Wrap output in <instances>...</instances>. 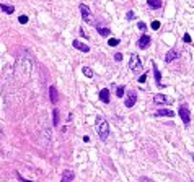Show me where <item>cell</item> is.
<instances>
[{
    "label": "cell",
    "mask_w": 194,
    "mask_h": 182,
    "mask_svg": "<svg viewBox=\"0 0 194 182\" xmlns=\"http://www.w3.org/2000/svg\"><path fill=\"white\" fill-rule=\"evenodd\" d=\"M96 31H98L101 36H109V34H111V29L109 28H99V26H96Z\"/></svg>",
    "instance_id": "17"
},
{
    "label": "cell",
    "mask_w": 194,
    "mask_h": 182,
    "mask_svg": "<svg viewBox=\"0 0 194 182\" xmlns=\"http://www.w3.org/2000/svg\"><path fill=\"white\" fill-rule=\"evenodd\" d=\"M17 176H18V179H20L21 182H31V181H26V179H23V177H21V174H17Z\"/></svg>",
    "instance_id": "29"
},
{
    "label": "cell",
    "mask_w": 194,
    "mask_h": 182,
    "mask_svg": "<svg viewBox=\"0 0 194 182\" xmlns=\"http://www.w3.org/2000/svg\"><path fill=\"white\" fill-rule=\"evenodd\" d=\"M152 68H153V75H155V81H157L158 86H161V75H160V72H158L157 65H155L153 62H152Z\"/></svg>",
    "instance_id": "14"
},
{
    "label": "cell",
    "mask_w": 194,
    "mask_h": 182,
    "mask_svg": "<svg viewBox=\"0 0 194 182\" xmlns=\"http://www.w3.org/2000/svg\"><path fill=\"white\" fill-rule=\"evenodd\" d=\"M140 182H150V181L147 177H140Z\"/></svg>",
    "instance_id": "30"
},
{
    "label": "cell",
    "mask_w": 194,
    "mask_h": 182,
    "mask_svg": "<svg viewBox=\"0 0 194 182\" xmlns=\"http://www.w3.org/2000/svg\"><path fill=\"white\" fill-rule=\"evenodd\" d=\"M99 99L103 101L104 104H109V90L103 88V90L99 91Z\"/></svg>",
    "instance_id": "13"
},
{
    "label": "cell",
    "mask_w": 194,
    "mask_h": 182,
    "mask_svg": "<svg viewBox=\"0 0 194 182\" xmlns=\"http://www.w3.org/2000/svg\"><path fill=\"white\" fill-rule=\"evenodd\" d=\"M72 44H74V47L75 49H79V50H82V52H90V47H88L87 44H83V42H80V41H77V39H75L74 42H72Z\"/></svg>",
    "instance_id": "12"
},
{
    "label": "cell",
    "mask_w": 194,
    "mask_h": 182,
    "mask_svg": "<svg viewBox=\"0 0 194 182\" xmlns=\"http://www.w3.org/2000/svg\"><path fill=\"white\" fill-rule=\"evenodd\" d=\"M124 90H126L124 86H119L118 90H116V96H118V98H122V96H124Z\"/></svg>",
    "instance_id": "20"
},
{
    "label": "cell",
    "mask_w": 194,
    "mask_h": 182,
    "mask_svg": "<svg viewBox=\"0 0 194 182\" xmlns=\"http://www.w3.org/2000/svg\"><path fill=\"white\" fill-rule=\"evenodd\" d=\"M145 28H147V26H145L144 21H139V29H140V31H145Z\"/></svg>",
    "instance_id": "24"
},
{
    "label": "cell",
    "mask_w": 194,
    "mask_h": 182,
    "mask_svg": "<svg viewBox=\"0 0 194 182\" xmlns=\"http://www.w3.org/2000/svg\"><path fill=\"white\" fill-rule=\"evenodd\" d=\"M183 41H184V42H191V36H189L188 33H186V34H184V37H183Z\"/></svg>",
    "instance_id": "25"
},
{
    "label": "cell",
    "mask_w": 194,
    "mask_h": 182,
    "mask_svg": "<svg viewBox=\"0 0 194 182\" xmlns=\"http://www.w3.org/2000/svg\"><path fill=\"white\" fill-rule=\"evenodd\" d=\"M145 80H147V73H144V75H140V78H139V81L140 83H144Z\"/></svg>",
    "instance_id": "27"
},
{
    "label": "cell",
    "mask_w": 194,
    "mask_h": 182,
    "mask_svg": "<svg viewBox=\"0 0 194 182\" xmlns=\"http://www.w3.org/2000/svg\"><path fill=\"white\" fill-rule=\"evenodd\" d=\"M175 112L170 111V109H158L157 112H155V117H173Z\"/></svg>",
    "instance_id": "10"
},
{
    "label": "cell",
    "mask_w": 194,
    "mask_h": 182,
    "mask_svg": "<svg viewBox=\"0 0 194 182\" xmlns=\"http://www.w3.org/2000/svg\"><path fill=\"white\" fill-rule=\"evenodd\" d=\"M150 42H152V39H150L149 34H142L139 37V41H137V46H139V49H147L150 46Z\"/></svg>",
    "instance_id": "5"
},
{
    "label": "cell",
    "mask_w": 194,
    "mask_h": 182,
    "mask_svg": "<svg viewBox=\"0 0 194 182\" xmlns=\"http://www.w3.org/2000/svg\"><path fill=\"white\" fill-rule=\"evenodd\" d=\"M147 3H149L150 8L157 10V8H160V7H161V0H147Z\"/></svg>",
    "instance_id": "16"
},
{
    "label": "cell",
    "mask_w": 194,
    "mask_h": 182,
    "mask_svg": "<svg viewBox=\"0 0 194 182\" xmlns=\"http://www.w3.org/2000/svg\"><path fill=\"white\" fill-rule=\"evenodd\" d=\"M193 161H194V154H193Z\"/></svg>",
    "instance_id": "31"
},
{
    "label": "cell",
    "mask_w": 194,
    "mask_h": 182,
    "mask_svg": "<svg viewBox=\"0 0 194 182\" xmlns=\"http://www.w3.org/2000/svg\"><path fill=\"white\" fill-rule=\"evenodd\" d=\"M49 96H51V103H52V104H57L59 93H57V90H56V86H51L49 88Z\"/></svg>",
    "instance_id": "11"
},
{
    "label": "cell",
    "mask_w": 194,
    "mask_h": 182,
    "mask_svg": "<svg viewBox=\"0 0 194 182\" xmlns=\"http://www.w3.org/2000/svg\"><path fill=\"white\" fill-rule=\"evenodd\" d=\"M127 20H134V12H127Z\"/></svg>",
    "instance_id": "28"
},
{
    "label": "cell",
    "mask_w": 194,
    "mask_h": 182,
    "mask_svg": "<svg viewBox=\"0 0 194 182\" xmlns=\"http://www.w3.org/2000/svg\"><path fill=\"white\" fill-rule=\"evenodd\" d=\"M153 103L155 104H165V103H171V98H168V96H165V94H160V93H158V94H155L153 96Z\"/></svg>",
    "instance_id": "7"
},
{
    "label": "cell",
    "mask_w": 194,
    "mask_h": 182,
    "mask_svg": "<svg viewBox=\"0 0 194 182\" xmlns=\"http://www.w3.org/2000/svg\"><path fill=\"white\" fill-rule=\"evenodd\" d=\"M178 114H179V117L183 119V124L184 125H189L191 122V114H189V109H188V106H179V109H178Z\"/></svg>",
    "instance_id": "2"
},
{
    "label": "cell",
    "mask_w": 194,
    "mask_h": 182,
    "mask_svg": "<svg viewBox=\"0 0 194 182\" xmlns=\"http://www.w3.org/2000/svg\"><path fill=\"white\" fill-rule=\"evenodd\" d=\"M52 114H54V125L57 127V125H59V111H57V109H54Z\"/></svg>",
    "instance_id": "19"
},
{
    "label": "cell",
    "mask_w": 194,
    "mask_h": 182,
    "mask_svg": "<svg viewBox=\"0 0 194 182\" xmlns=\"http://www.w3.org/2000/svg\"><path fill=\"white\" fill-rule=\"evenodd\" d=\"M136 103H137V93L136 91H129L127 98H126V108H132Z\"/></svg>",
    "instance_id": "6"
},
{
    "label": "cell",
    "mask_w": 194,
    "mask_h": 182,
    "mask_svg": "<svg viewBox=\"0 0 194 182\" xmlns=\"http://www.w3.org/2000/svg\"><path fill=\"white\" fill-rule=\"evenodd\" d=\"M114 59L118 60V62H121V60H122V54H119V52H118V54L114 55Z\"/></svg>",
    "instance_id": "26"
},
{
    "label": "cell",
    "mask_w": 194,
    "mask_h": 182,
    "mask_svg": "<svg viewBox=\"0 0 194 182\" xmlns=\"http://www.w3.org/2000/svg\"><path fill=\"white\" fill-rule=\"evenodd\" d=\"M96 133H98V136L101 140H106L108 135H109V124H108V120L101 116L96 117Z\"/></svg>",
    "instance_id": "1"
},
{
    "label": "cell",
    "mask_w": 194,
    "mask_h": 182,
    "mask_svg": "<svg viewBox=\"0 0 194 182\" xmlns=\"http://www.w3.org/2000/svg\"><path fill=\"white\" fill-rule=\"evenodd\" d=\"M129 65H131V70H134V72H139V70H140V68H142V62H140V59H139V55H137V54L131 55Z\"/></svg>",
    "instance_id": "4"
},
{
    "label": "cell",
    "mask_w": 194,
    "mask_h": 182,
    "mask_svg": "<svg viewBox=\"0 0 194 182\" xmlns=\"http://www.w3.org/2000/svg\"><path fill=\"white\" fill-rule=\"evenodd\" d=\"M74 171H70V169H65L64 172H62V177H60V182H72L74 181Z\"/></svg>",
    "instance_id": "9"
},
{
    "label": "cell",
    "mask_w": 194,
    "mask_h": 182,
    "mask_svg": "<svg viewBox=\"0 0 194 182\" xmlns=\"http://www.w3.org/2000/svg\"><path fill=\"white\" fill-rule=\"evenodd\" d=\"M83 75H85V77H88V78H91V77H93V70H91L90 67H83Z\"/></svg>",
    "instance_id": "18"
},
{
    "label": "cell",
    "mask_w": 194,
    "mask_h": 182,
    "mask_svg": "<svg viewBox=\"0 0 194 182\" xmlns=\"http://www.w3.org/2000/svg\"><path fill=\"white\" fill-rule=\"evenodd\" d=\"M18 21H20L21 25H26V23H28V17H26V15H21V17L18 18Z\"/></svg>",
    "instance_id": "21"
},
{
    "label": "cell",
    "mask_w": 194,
    "mask_h": 182,
    "mask_svg": "<svg viewBox=\"0 0 194 182\" xmlns=\"http://www.w3.org/2000/svg\"><path fill=\"white\" fill-rule=\"evenodd\" d=\"M108 44L111 46V47H114V46L119 44V39H114V37H113V39H109V41H108Z\"/></svg>",
    "instance_id": "22"
},
{
    "label": "cell",
    "mask_w": 194,
    "mask_h": 182,
    "mask_svg": "<svg viewBox=\"0 0 194 182\" xmlns=\"http://www.w3.org/2000/svg\"><path fill=\"white\" fill-rule=\"evenodd\" d=\"M0 10H2V12H5V13H13L15 12V7H13V5H5V3H0Z\"/></svg>",
    "instance_id": "15"
},
{
    "label": "cell",
    "mask_w": 194,
    "mask_h": 182,
    "mask_svg": "<svg viewBox=\"0 0 194 182\" xmlns=\"http://www.w3.org/2000/svg\"><path fill=\"white\" fill-rule=\"evenodd\" d=\"M80 13H82V18L83 21H87V23H93V17H91V13H90V8H88L85 3H80Z\"/></svg>",
    "instance_id": "3"
},
{
    "label": "cell",
    "mask_w": 194,
    "mask_h": 182,
    "mask_svg": "<svg viewBox=\"0 0 194 182\" xmlns=\"http://www.w3.org/2000/svg\"><path fill=\"white\" fill-rule=\"evenodd\" d=\"M152 29H153V31L160 29V21H152Z\"/></svg>",
    "instance_id": "23"
},
{
    "label": "cell",
    "mask_w": 194,
    "mask_h": 182,
    "mask_svg": "<svg viewBox=\"0 0 194 182\" xmlns=\"http://www.w3.org/2000/svg\"><path fill=\"white\" fill-rule=\"evenodd\" d=\"M179 57V52H178L176 49H173V50H170V52H166V55H165V62L166 63H171L175 60V59H178Z\"/></svg>",
    "instance_id": "8"
}]
</instances>
